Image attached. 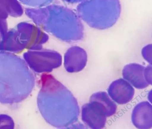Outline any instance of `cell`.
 Masks as SVG:
<instances>
[{
    "instance_id": "6da1fadb",
    "label": "cell",
    "mask_w": 152,
    "mask_h": 129,
    "mask_svg": "<svg viewBox=\"0 0 152 129\" xmlns=\"http://www.w3.org/2000/svg\"><path fill=\"white\" fill-rule=\"evenodd\" d=\"M37 106L44 120L56 128H63L78 120L80 108L72 93L52 75L42 74L40 79Z\"/></svg>"
},
{
    "instance_id": "7a4b0ae2",
    "label": "cell",
    "mask_w": 152,
    "mask_h": 129,
    "mask_svg": "<svg viewBox=\"0 0 152 129\" xmlns=\"http://www.w3.org/2000/svg\"><path fill=\"white\" fill-rule=\"evenodd\" d=\"M35 85L34 74L23 59L0 51V103L22 102L29 97Z\"/></svg>"
},
{
    "instance_id": "3957f363",
    "label": "cell",
    "mask_w": 152,
    "mask_h": 129,
    "mask_svg": "<svg viewBox=\"0 0 152 129\" xmlns=\"http://www.w3.org/2000/svg\"><path fill=\"white\" fill-rule=\"evenodd\" d=\"M26 12L36 26L61 40L74 42L83 38V25L78 16L69 9L51 5L28 9Z\"/></svg>"
},
{
    "instance_id": "277c9868",
    "label": "cell",
    "mask_w": 152,
    "mask_h": 129,
    "mask_svg": "<svg viewBox=\"0 0 152 129\" xmlns=\"http://www.w3.org/2000/svg\"><path fill=\"white\" fill-rule=\"evenodd\" d=\"M48 39V35L36 25L21 23L8 31L0 41V51L17 54L25 49H41Z\"/></svg>"
},
{
    "instance_id": "5b68a950",
    "label": "cell",
    "mask_w": 152,
    "mask_h": 129,
    "mask_svg": "<svg viewBox=\"0 0 152 129\" xmlns=\"http://www.w3.org/2000/svg\"><path fill=\"white\" fill-rule=\"evenodd\" d=\"M77 10L79 17L91 27L105 30L119 19L121 5L119 0H87L80 4Z\"/></svg>"
},
{
    "instance_id": "8992f818",
    "label": "cell",
    "mask_w": 152,
    "mask_h": 129,
    "mask_svg": "<svg viewBox=\"0 0 152 129\" xmlns=\"http://www.w3.org/2000/svg\"><path fill=\"white\" fill-rule=\"evenodd\" d=\"M23 59L32 72L43 74L60 67L63 60L57 51L42 48L28 50L23 54Z\"/></svg>"
},
{
    "instance_id": "52a82bcc",
    "label": "cell",
    "mask_w": 152,
    "mask_h": 129,
    "mask_svg": "<svg viewBox=\"0 0 152 129\" xmlns=\"http://www.w3.org/2000/svg\"><path fill=\"white\" fill-rule=\"evenodd\" d=\"M110 117L106 108L95 100L90 99L89 103L82 107V120L91 129H104L106 124L107 117Z\"/></svg>"
},
{
    "instance_id": "ba28073f",
    "label": "cell",
    "mask_w": 152,
    "mask_h": 129,
    "mask_svg": "<svg viewBox=\"0 0 152 129\" xmlns=\"http://www.w3.org/2000/svg\"><path fill=\"white\" fill-rule=\"evenodd\" d=\"M107 92L110 98L120 105H124L131 101L135 93L132 85L124 79L113 81L109 85Z\"/></svg>"
},
{
    "instance_id": "9c48e42d",
    "label": "cell",
    "mask_w": 152,
    "mask_h": 129,
    "mask_svg": "<svg viewBox=\"0 0 152 129\" xmlns=\"http://www.w3.org/2000/svg\"><path fill=\"white\" fill-rule=\"evenodd\" d=\"M88 56L85 50L73 46L67 50L64 57V66L69 73L80 72L87 64Z\"/></svg>"
},
{
    "instance_id": "30bf717a",
    "label": "cell",
    "mask_w": 152,
    "mask_h": 129,
    "mask_svg": "<svg viewBox=\"0 0 152 129\" xmlns=\"http://www.w3.org/2000/svg\"><path fill=\"white\" fill-rule=\"evenodd\" d=\"M132 124L138 129L152 127V106L148 101L138 104L133 108L131 117Z\"/></svg>"
},
{
    "instance_id": "8fae6325",
    "label": "cell",
    "mask_w": 152,
    "mask_h": 129,
    "mask_svg": "<svg viewBox=\"0 0 152 129\" xmlns=\"http://www.w3.org/2000/svg\"><path fill=\"white\" fill-rule=\"evenodd\" d=\"M145 67L139 64L132 63L124 67L122 75L124 79L136 89H142L149 86L145 77Z\"/></svg>"
},
{
    "instance_id": "7c38bea8",
    "label": "cell",
    "mask_w": 152,
    "mask_h": 129,
    "mask_svg": "<svg viewBox=\"0 0 152 129\" xmlns=\"http://www.w3.org/2000/svg\"><path fill=\"white\" fill-rule=\"evenodd\" d=\"M54 0H19L24 5L31 8H39L49 6Z\"/></svg>"
},
{
    "instance_id": "4fadbf2b",
    "label": "cell",
    "mask_w": 152,
    "mask_h": 129,
    "mask_svg": "<svg viewBox=\"0 0 152 129\" xmlns=\"http://www.w3.org/2000/svg\"><path fill=\"white\" fill-rule=\"evenodd\" d=\"M142 55L144 58L150 64H152V45H148L143 48Z\"/></svg>"
},
{
    "instance_id": "5bb4252c",
    "label": "cell",
    "mask_w": 152,
    "mask_h": 129,
    "mask_svg": "<svg viewBox=\"0 0 152 129\" xmlns=\"http://www.w3.org/2000/svg\"><path fill=\"white\" fill-rule=\"evenodd\" d=\"M152 65L150 64L146 67H145V72H144L145 77L146 81L149 85H151L152 83Z\"/></svg>"
},
{
    "instance_id": "9a60e30c",
    "label": "cell",
    "mask_w": 152,
    "mask_h": 129,
    "mask_svg": "<svg viewBox=\"0 0 152 129\" xmlns=\"http://www.w3.org/2000/svg\"><path fill=\"white\" fill-rule=\"evenodd\" d=\"M59 129H88L87 127L80 123H78L72 124L69 126L66 127L60 128Z\"/></svg>"
},
{
    "instance_id": "2e32d148",
    "label": "cell",
    "mask_w": 152,
    "mask_h": 129,
    "mask_svg": "<svg viewBox=\"0 0 152 129\" xmlns=\"http://www.w3.org/2000/svg\"><path fill=\"white\" fill-rule=\"evenodd\" d=\"M15 129V122L10 123L4 125L0 127V129Z\"/></svg>"
},
{
    "instance_id": "e0dca14e",
    "label": "cell",
    "mask_w": 152,
    "mask_h": 129,
    "mask_svg": "<svg viewBox=\"0 0 152 129\" xmlns=\"http://www.w3.org/2000/svg\"><path fill=\"white\" fill-rule=\"evenodd\" d=\"M63 1L67 3L75 4V3H82L86 1L87 0H63Z\"/></svg>"
}]
</instances>
